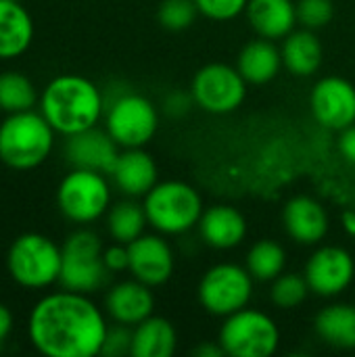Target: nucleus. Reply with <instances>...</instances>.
Listing matches in <instances>:
<instances>
[{"label": "nucleus", "instance_id": "nucleus-1", "mask_svg": "<svg viewBox=\"0 0 355 357\" xmlns=\"http://www.w3.org/2000/svg\"><path fill=\"white\" fill-rule=\"evenodd\" d=\"M107 331V318L90 295L67 289L38 299L27 318L29 343L44 357L100 356Z\"/></svg>", "mask_w": 355, "mask_h": 357}, {"label": "nucleus", "instance_id": "nucleus-2", "mask_svg": "<svg viewBox=\"0 0 355 357\" xmlns=\"http://www.w3.org/2000/svg\"><path fill=\"white\" fill-rule=\"evenodd\" d=\"M40 113L61 136H71L98 126L105 117V94L88 77L61 73L52 77L40 94Z\"/></svg>", "mask_w": 355, "mask_h": 357}, {"label": "nucleus", "instance_id": "nucleus-3", "mask_svg": "<svg viewBox=\"0 0 355 357\" xmlns=\"http://www.w3.org/2000/svg\"><path fill=\"white\" fill-rule=\"evenodd\" d=\"M54 134L40 109L6 113L0 123V161L15 172L36 169L50 157Z\"/></svg>", "mask_w": 355, "mask_h": 357}, {"label": "nucleus", "instance_id": "nucleus-4", "mask_svg": "<svg viewBox=\"0 0 355 357\" xmlns=\"http://www.w3.org/2000/svg\"><path fill=\"white\" fill-rule=\"evenodd\" d=\"M149 226L163 236H180L199 226L203 215V197L182 180L157 182L142 201Z\"/></svg>", "mask_w": 355, "mask_h": 357}, {"label": "nucleus", "instance_id": "nucleus-5", "mask_svg": "<svg viewBox=\"0 0 355 357\" xmlns=\"http://www.w3.org/2000/svg\"><path fill=\"white\" fill-rule=\"evenodd\" d=\"M61 264V247L40 232H25L17 236L6 251V270L10 278L29 291H44L56 284Z\"/></svg>", "mask_w": 355, "mask_h": 357}, {"label": "nucleus", "instance_id": "nucleus-6", "mask_svg": "<svg viewBox=\"0 0 355 357\" xmlns=\"http://www.w3.org/2000/svg\"><path fill=\"white\" fill-rule=\"evenodd\" d=\"M61 251H63V264H61L59 284L63 289L92 295L107 284L111 272L103 261L105 247L96 232L88 228H80L71 232L61 245Z\"/></svg>", "mask_w": 355, "mask_h": 357}, {"label": "nucleus", "instance_id": "nucleus-7", "mask_svg": "<svg viewBox=\"0 0 355 357\" xmlns=\"http://www.w3.org/2000/svg\"><path fill=\"white\" fill-rule=\"evenodd\" d=\"M56 207L65 220L77 226H88L100 220L111 207L109 176L92 169L71 167V172L59 182Z\"/></svg>", "mask_w": 355, "mask_h": 357}, {"label": "nucleus", "instance_id": "nucleus-8", "mask_svg": "<svg viewBox=\"0 0 355 357\" xmlns=\"http://www.w3.org/2000/svg\"><path fill=\"white\" fill-rule=\"evenodd\" d=\"M218 343L230 357H270L278 351L280 331L266 312L245 307L224 318Z\"/></svg>", "mask_w": 355, "mask_h": 357}, {"label": "nucleus", "instance_id": "nucleus-9", "mask_svg": "<svg viewBox=\"0 0 355 357\" xmlns=\"http://www.w3.org/2000/svg\"><path fill=\"white\" fill-rule=\"evenodd\" d=\"M159 128L157 107L142 94L123 90L105 107V130L121 149H144Z\"/></svg>", "mask_w": 355, "mask_h": 357}, {"label": "nucleus", "instance_id": "nucleus-10", "mask_svg": "<svg viewBox=\"0 0 355 357\" xmlns=\"http://www.w3.org/2000/svg\"><path fill=\"white\" fill-rule=\"evenodd\" d=\"M253 282L255 278L245 266L232 261L216 264L203 274L197 297L207 314L226 318L249 307L253 299Z\"/></svg>", "mask_w": 355, "mask_h": 357}, {"label": "nucleus", "instance_id": "nucleus-11", "mask_svg": "<svg viewBox=\"0 0 355 357\" xmlns=\"http://www.w3.org/2000/svg\"><path fill=\"white\" fill-rule=\"evenodd\" d=\"M195 105L211 115H228L236 111L247 96V82L241 71L226 63H209L201 67L190 84Z\"/></svg>", "mask_w": 355, "mask_h": 357}, {"label": "nucleus", "instance_id": "nucleus-12", "mask_svg": "<svg viewBox=\"0 0 355 357\" xmlns=\"http://www.w3.org/2000/svg\"><path fill=\"white\" fill-rule=\"evenodd\" d=\"M303 276L314 295L333 299L352 287L355 278V261L347 249L324 245L310 255Z\"/></svg>", "mask_w": 355, "mask_h": 357}, {"label": "nucleus", "instance_id": "nucleus-13", "mask_svg": "<svg viewBox=\"0 0 355 357\" xmlns=\"http://www.w3.org/2000/svg\"><path fill=\"white\" fill-rule=\"evenodd\" d=\"M310 107L322 128L341 132L355 123V86L339 75L322 77L312 88Z\"/></svg>", "mask_w": 355, "mask_h": 357}, {"label": "nucleus", "instance_id": "nucleus-14", "mask_svg": "<svg viewBox=\"0 0 355 357\" xmlns=\"http://www.w3.org/2000/svg\"><path fill=\"white\" fill-rule=\"evenodd\" d=\"M130 266L128 272L132 278L149 284L161 287L165 284L176 268V255L172 245L163 238V234H142L128 245Z\"/></svg>", "mask_w": 355, "mask_h": 357}, {"label": "nucleus", "instance_id": "nucleus-15", "mask_svg": "<svg viewBox=\"0 0 355 357\" xmlns=\"http://www.w3.org/2000/svg\"><path fill=\"white\" fill-rule=\"evenodd\" d=\"M119 153L121 146L111 138L107 130H100L98 126L65 136V159L71 167L92 169L109 176Z\"/></svg>", "mask_w": 355, "mask_h": 357}, {"label": "nucleus", "instance_id": "nucleus-16", "mask_svg": "<svg viewBox=\"0 0 355 357\" xmlns=\"http://www.w3.org/2000/svg\"><path fill=\"white\" fill-rule=\"evenodd\" d=\"M282 226L297 245L316 247L326 238L331 220L320 201L308 195H297L282 207Z\"/></svg>", "mask_w": 355, "mask_h": 357}, {"label": "nucleus", "instance_id": "nucleus-17", "mask_svg": "<svg viewBox=\"0 0 355 357\" xmlns=\"http://www.w3.org/2000/svg\"><path fill=\"white\" fill-rule=\"evenodd\" d=\"M105 312L115 324L136 326L155 312L153 287L130 278L113 284L105 295Z\"/></svg>", "mask_w": 355, "mask_h": 357}, {"label": "nucleus", "instance_id": "nucleus-18", "mask_svg": "<svg viewBox=\"0 0 355 357\" xmlns=\"http://www.w3.org/2000/svg\"><path fill=\"white\" fill-rule=\"evenodd\" d=\"M109 178L123 197L144 199L159 182V169L144 149H121Z\"/></svg>", "mask_w": 355, "mask_h": 357}, {"label": "nucleus", "instance_id": "nucleus-19", "mask_svg": "<svg viewBox=\"0 0 355 357\" xmlns=\"http://www.w3.org/2000/svg\"><path fill=\"white\" fill-rule=\"evenodd\" d=\"M201 241L216 251H230L243 245L247 236V220L232 205H211L199 220Z\"/></svg>", "mask_w": 355, "mask_h": 357}, {"label": "nucleus", "instance_id": "nucleus-20", "mask_svg": "<svg viewBox=\"0 0 355 357\" xmlns=\"http://www.w3.org/2000/svg\"><path fill=\"white\" fill-rule=\"evenodd\" d=\"M33 19L21 0H0V61L19 59L33 42Z\"/></svg>", "mask_w": 355, "mask_h": 357}, {"label": "nucleus", "instance_id": "nucleus-21", "mask_svg": "<svg viewBox=\"0 0 355 357\" xmlns=\"http://www.w3.org/2000/svg\"><path fill=\"white\" fill-rule=\"evenodd\" d=\"M245 13L253 31L266 40H285L297 25L293 0H249Z\"/></svg>", "mask_w": 355, "mask_h": 357}, {"label": "nucleus", "instance_id": "nucleus-22", "mask_svg": "<svg viewBox=\"0 0 355 357\" xmlns=\"http://www.w3.org/2000/svg\"><path fill=\"white\" fill-rule=\"evenodd\" d=\"M282 67L295 77H310L318 73L324 61V48L316 31L312 29H293L280 46Z\"/></svg>", "mask_w": 355, "mask_h": 357}, {"label": "nucleus", "instance_id": "nucleus-23", "mask_svg": "<svg viewBox=\"0 0 355 357\" xmlns=\"http://www.w3.org/2000/svg\"><path fill=\"white\" fill-rule=\"evenodd\" d=\"M236 69L247 84L264 86L272 82L282 69V54L274 40L257 38L243 46L236 56Z\"/></svg>", "mask_w": 355, "mask_h": 357}, {"label": "nucleus", "instance_id": "nucleus-24", "mask_svg": "<svg viewBox=\"0 0 355 357\" xmlns=\"http://www.w3.org/2000/svg\"><path fill=\"white\" fill-rule=\"evenodd\" d=\"M314 331L322 343L333 349H355V305L328 303L314 318Z\"/></svg>", "mask_w": 355, "mask_h": 357}, {"label": "nucleus", "instance_id": "nucleus-25", "mask_svg": "<svg viewBox=\"0 0 355 357\" xmlns=\"http://www.w3.org/2000/svg\"><path fill=\"white\" fill-rule=\"evenodd\" d=\"M178 347L174 324L161 316H149L132 326V357H172Z\"/></svg>", "mask_w": 355, "mask_h": 357}, {"label": "nucleus", "instance_id": "nucleus-26", "mask_svg": "<svg viewBox=\"0 0 355 357\" xmlns=\"http://www.w3.org/2000/svg\"><path fill=\"white\" fill-rule=\"evenodd\" d=\"M149 226V218L144 211V205L136 199L126 197L123 201H117L107 211V232L115 243L130 245L138 236L144 234Z\"/></svg>", "mask_w": 355, "mask_h": 357}, {"label": "nucleus", "instance_id": "nucleus-27", "mask_svg": "<svg viewBox=\"0 0 355 357\" xmlns=\"http://www.w3.org/2000/svg\"><path fill=\"white\" fill-rule=\"evenodd\" d=\"M245 268L257 282H272L287 270V251L280 243L262 238L247 251Z\"/></svg>", "mask_w": 355, "mask_h": 357}, {"label": "nucleus", "instance_id": "nucleus-28", "mask_svg": "<svg viewBox=\"0 0 355 357\" xmlns=\"http://www.w3.org/2000/svg\"><path fill=\"white\" fill-rule=\"evenodd\" d=\"M40 94L33 82L21 71H2L0 73V111L19 113L29 111L38 105Z\"/></svg>", "mask_w": 355, "mask_h": 357}, {"label": "nucleus", "instance_id": "nucleus-29", "mask_svg": "<svg viewBox=\"0 0 355 357\" xmlns=\"http://www.w3.org/2000/svg\"><path fill=\"white\" fill-rule=\"evenodd\" d=\"M310 284L305 276L282 272L276 280H272L270 299L278 310H295L310 297Z\"/></svg>", "mask_w": 355, "mask_h": 357}, {"label": "nucleus", "instance_id": "nucleus-30", "mask_svg": "<svg viewBox=\"0 0 355 357\" xmlns=\"http://www.w3.org/2000/svg\"><path fill=\"white\" fill-rule=\"evenodd\" d=\"M199 15L195 0H163L159 4L157 17L163 29L167 31H182L188 29Z\"/></svg>", "mask_w": 355, "mask_h": 357}, {"label": "nucleus", "instance_id": "nucleus-31", "mask_svg": "<svg viewBox=\"0 0 355 357\" xmlns=\"http://www.w3.org/2000/svg\"><path fill=\"white\" fill-rule=\"evenodd\" d=\"M295 4H297V23L312 31L324 29L335 17L333 0H299Z\"/></svg>", "mask_w": 355, "mask_h": 357}, {"label": "nucleus", "instance_id": "nucleus-32", "mask_svg": "<svg viewBox=\"0 0 355 357\" xmlns=\"http://www.w3.org/2000/svg\"><path fill=\"white\" fill-rule=\"evenodd\" d=\"M199 15L211 21H232L247 10L249 0H195Z\"/></svg>", "mask_w": 355, "mask_h": 357}, {"label": "nucleus", "instance_id": "nucleus-33", "mask_svg": "<svg viewBox=\"0 0 355 357\" xmlns=\"http://www.w3.org/2000/svg\"><path fill=\"white\" fill-rule=\"evenodd\" d=\"M132 354V328L123 326V324H115L109 326L105 341H103V349L100 356L105 357H121Z\"/></svg>", "mask_w": 355, "mask_h": 357}, {"label": "nucleus", "instance_id": "nucleus-34", "mask_svg": "<svg viewBox=\"0 0 355 357\" xmlns=\"http://www.w3.org/2000/svg\"><path fill=\"white\" fill-rule=\"evenodd\" d=\"M195 107V98L192 92H184V90H174L165 96L163 100V111L169 117H184L186 113H190V109Z\"/></svg>", "mask_w": 355, "mask_h": 357}, {"label": "nucleus", "instance_id": "nucleus-35", "mask_svg": "<svg viewBox=\"0 0 355 357\" xmlns=\"http://www.w3.org/2000/svg\"><path fill=\"white\" fill-rule=\"evenodd\" d=\"M103 261L107 266V270L111 274H117V272H126L128 266H130V253H128V245L123 243H115L105 247L103 251Z\"/></svg>", "mask_w": 355, "mask_h": 357}, {"label": "nucleus", "instance_id": "nucleus-36", "mask_svg": "<svg viewBox=\"0 0 355 357\" xmlns=\"http://www.w3.org/2000/svg\"><path fill=\"white\" fill-rule=\"evenodd\" d=\"M339 153L343 155V159L347 163L355 165V123L341 130V136H339Z\"/></svg>", "mask_w": 355, "mask_h": 357}, {"label": "nucleus", "instance_id": "nucleus-37", "mask_svg": "<svg viewBox=\"0 0 355 357\" xmlns=\"http://www.w3.org/2000/svg\"><path fill=\"white\" fill-rule=\"evenodd\" d=\"M13 326H15L13 312H10L4 303H0V347H2V345L6 343V339L10 337Z\"/></svg>", "mask_w": 355, "mask_h": 357}, {"label": "nucleus", "instance_id": "nucleus-38", "mask_svg": "<svg viewBox=\"0 0 355 357\" xmlns=\"http://www.w3.org/2000/svg\"><path fill=\"white\" fill-rule=\"evenodd\" d=\"M195 357H224V349L220 343H201L192 349Z\"/></svg>", "mask_w": 355, "mask_h": 357}, {"label": "nucleus", "instance_id": "nucleus-39", "mask_svg": "<svg viewBox=\"0 0 355 357\" xmlns=\"http://www.w3.org/2000/svg\"><path fill=\"white\" fill-rule=\"evenodd\" d=\"M343 228L347 230L349 236L355 238V211H345L343 213Z\"/></svg>", "mask_w": 355, "mask_h": 357}]
</instances>
